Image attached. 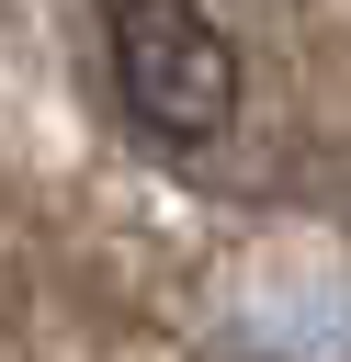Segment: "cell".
<instances>
[{
    "label": "cell",
    "mask_w": 351,
    "mask_h": 362,
    "mask_svg": "<svg viewBox=\"0 0 351 362\" xmlns=\"http://www.w3.org/2000/svg\"><path fill=\"white\" fill-rule=\"evenodd\" d=\"M102 57H113V102L147 147H204L238 113V45L204 0H113L102 11Z\"/></svg>",
    "instance_id": "obj_1"
}]
</instances>
